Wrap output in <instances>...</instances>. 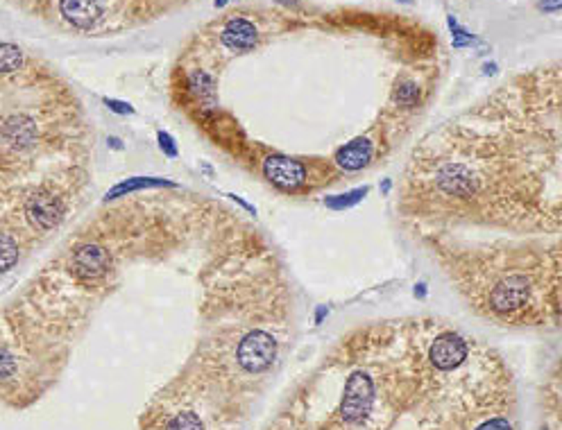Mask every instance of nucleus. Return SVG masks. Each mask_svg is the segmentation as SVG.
<instances>
[{
  "label": "nucleus",
  "mask_w": 562,
  "mask_h": 430,
  "mask_svg": "<svg viewBox=\"0 0 562 430\" xmlns=\"http://www.w3.org/2000/svg\"><path fill=\"white\" fill-rule=\"evenodd\" d=\"M261 168H263L265 179L270 184H274L279 190H286V193H295L306 184V165L297 158L272 154L265 158Z\"/></svg>",
  "instance_id": "obj_4"
},
{
  "label": "nucleus",
  "mask_w": 562,
  "mask_h": 430,
  "mask_svg": "<svg viewBox=\"0 0 562 430\" xmlns=\"http://www.w3.org/2000/svg\"><path fill=\"white\" fill-rule=\"evenodd\" d=\"M157 141H159V150L161 152L168 156V158H177L179 156V147H177V143L175 139L170 136L168 132H157Z\"/></svg>",
  "instance_id": "obj_19"
},
{
  "label": "nucleus",
  "mask_w": 562,
  "mask_h": 430,
  "mask_svg": "<svg viewBox=\"0 0 562 430\" xmlns=\"http://www.w3.org/2000/svg\"><path fill=\"white\" fill-rule=\"evenodd\" d=\"M560 5H562V0H542V3H540V10L551 12V14H558V12H560Z\"/></svg>",
  "instance_id": "obj_22"
},
{
  "label": "nucleus",
  "mask_w": 562,
  "mask_h": 430,
  "mask_svg": "<svg viewBox=\"0 0 562 430\" xmlns=\"http://www.w3.org/2000/svg\"><path fill=\"white\" fill-rule=\"evenodd\" d=\"M368 193H370V188L361 186V188L347 190V193H340V195H329V197H324V206H327V209H334V211L352 209V206H356L361 200H365Z\"/></svg>",
  "instance_id": "obj_11"
},
{
  "label": "nucleus",
  "mask_w": 562,
  "mask_h": 430,
  "mask_svg": "<svg viewBox=\"0 0 562 430\" xmlns=\"http://www.w3.org/2000/svg\"><path fill=\"white\" fill-rule=\"evenodd\" d=\"M528 283L521 276L501 278L488 294V306L496 315H517L528 306Z\"/></svg>",
  "instance_id": "obj_3"
},
{
  "label": "nucleus",
  "mask_w": 562,
  "mask_h": 430,
  "mask_svg": "<svg viewBox=\"0 0 562 430\" xmlns=\"http://www.w3.org/2000/svg\"><path fill=\"white\" fill-rule=\"evenodd\" d=\"M401 3H410V0H401Z\"/></svg>",
  "instance_id": "obj_30"
},
{
  "label": "nucleus",
  "mask_w": 562,
  "mask_h": 430,
  "mask_svg": "<svg viewBox=\"0 0 562 430\" xmlns=\"http://www.w3.org/2000/svg\"><path fill=\"white\" fill-rule=\"evenodd\" d=\"M161 186H177L175 181L170 179H163V177H130L121 181V184H116L114 188L107 190L105 195V202H114L118 197H128L132 193H137V190H145V188H161Z\"/></svg>",
  "instance_id": "obj_10"
},
{
  "label": "nucleus",
  "mask_w": 562,
  "mask_h": 430,
  "mask_svg": "<svg viewBox=\"0 0 562 430\" xmlns=\"http://www.w3.org/2000/svg\"><path fill=\"white\" fill-rule=\"evenodd\" d=\"M59 12L75 28L89 30L105 14V0H59Z\"/></svg>",
  "instance_id": "obj_7"
},
{
  "label": "nucleus",
  "mask_w": 562,
  "mask_h": 430,
  "mask_svg": "<svg viewBox=\"0 0 562 430\" xmlns=\"http://www.w3.org/2000/svg\"><path fill=\"white\" fill-rule=\"evenodd\" d=\"M19 256H21L19 243L14 240L10 234L0 231V274L10 272V269L19 263Z\"/></svg>",
  "instance_id": "obj_12"
},
{
  "label": "nucleus",
  "mask_w": 562,
  "mask_h": 430,
  "mask_svg": "<svg viewBox=\"0 0 562 430\" xmlns=\"http://www.w3.org/2000/svg\"><path fill=\"white\" fill-rule=\"evenodd\" d=\"M23 63V52L17 45L0 41V73H14Z\"/></svg>",
  "instance_id": "obj_14"
},
{
  "label": "nucleus",
  "mask_w": 562,
  "mask_h": 430,
  "mask_svg": "<svg viewBox=\"0 0 562 430\" xmlns=\"http://www.w3.org/2000/svg\"><path fill=\"white\" fill-rule=\"evenodd\" d=\"M449 28L451 32H454V48H465V45H474V43H479L476 39H474L470 32H467L465 28L458 25V21L454 19V16H449Z\"/></svg>",
  "instance_id": "obj_17"
},
{
  "label": "nucleus",
  "mask_w": 562,
  "mask_h": 430,
  "mask_svg": "<svg viewBox=\"0 0 562 430\" xmlns=\"http://www.w3.org/2000/svg\"><path fill=\"white\" fill-rule=\"evenodd\" d=\"M476 430H512V426H510V421H508V419L496 417V419L485 421V424H481Z\"/></svg>",
  "instance_id": "obj_21"
},
{
  "label": "nucleus",
  "mask_w": 562,
  "mask_h": 430,
  "mask_svg": "<svg viewBox=\"0 0 562 430\" xmlns=\"http://www.w3.org/2000/svg\"><path fill=\"white\" fill-rule=\"evenodd\" d=\"M105 105L109 107V111H114L118 116H128V114H134V107L130 102H123V100H114V98H105L102 100Z\"/></svg>",
  "instance_id": "obj_20"
},
{
  "label": "nucleus",
  "mask_w": 562,
  "mask_h": 430,
  "mask_svg": "<svg viewBox=\"0 0 562 430\" xmlns=\"http://www.w3.org/2000/svg\"><path fill=\"white\" fill-rule=\"evenodd\" d=\"M426 294V285L424 283H417L415 285V297H424Z\"/></svg>",
  "instance_id": "obj_26"
},
{
  "label": "nucleus",
  "mask_w": 562,
  "mask_h": 430,
  "mask_svg": "<svg viewBox=\"0 0 562 430\" xmlns=\"http://www.w3.org/2000/svg\"><path fill=\"white\" fill-rule=\"evenodd\" d=\"M374 158V143L368 139H354L336 152V165L345 172L363 170Z\"/></svg>",
  "instance_id": "obj_9"
},
{
  "label": "nucleus",
  "mask_w": 562,
  "mask_h": 430,
  "mask_svg": "<svg viewBox=\"0 0 562 430\" xmlns=\"http://www.w3.org/2000/svg\"><path fill=\"white\" fill-rule=\"evenodd\" d=\"M109 145H112L114 150H123V141H121V139H116V136H112V139H109Z\"/></svg>",
  "instance_id": "obj_25"
},
{
  "label": "nucleus",
  "mask_w": 562,
  "mask_h": 430,
  "mask_svg": "<svg viewBox=\"0 0 562 430\" xmlns=\"http://www.w3.org/2000/svg\"><path fill=\"white\" fill-rule=\"evenodd\" d=\"M394 100L399 102L403 109H413L419 105V86L410 79H403L399 82L397 91H394Z\"/></svg>",
  "instance_id": "obj_15"
},
{
  "label": "nucleus",
  "mask_w": 562,
  "mask_h": 430,
  "mask_svg": "<svg viewBox=\"0 0 562 430\" xmlns=\"http://www.w3.org/2000/svg\"><path fill=\"white\" fill-rule=\"evenodd\" d=\"M227 197H232V200H234L236 204H241V206H243V209H245V211H250L252 215H257V209H254V206H252V204H248V202H245V200H243V197H239V195H227Z\"/></svg>",
  "instance_id": "obj_23"
},
{
  "label": "nucleus",
  "mask_w": 562,
  "mask_h": 430,
  "mask_svg": "<svg viewBox=\"0 0 562 430\" xmlns=\"http://www.w3.org/2000/svg\"><path fill=\"white\" fill-rule=\"evenodd\" d=\"M327 315H329L327 306H320V308H318V313H315V324H320V322H322V320H324V317H327Z\"/></svg>",
  "instance_id": "obj_24"
},
{
  "label": "nucleus",
  "mask_w": 562,
  "mask_h": 430,
  "mask_svg": "<svg viewBox=\"0 0 562 430\" xmlns=\"http://www.w3.org/2000/svg\"><path fill=\"white\" fill-rule=\"evenodd\" d=\"M227 3H229V0H216V3H213V5H216V7H225Z\"/></svg>",
  "instance_id": "obj_29"
},
{
  "label": "nucleus",
  "mask_w": 562,
  "mask_h": 430,
  "mask_svg": "<svg viewBox=\"0 0 562 430\" xmlns=\"http://www.w3.org/2000/svg\"><path fill=\"white\" fill-rule=\"evenodd\" d=\"M64 213H66V209H64L61 197H57L46 188H39L37 193L32 197H28V202H26L28 220L32 222L39 231H50L52 227H57L61 218H64Z\"/></svg>",
  "instance_id": "obj_6"
},
{
  "label": "nucleus",
  "mask_w": 562,
  "mask_h": 430,
  "mask_svg": "<svg viewBox=\"0 0 562 430\" xmlns=\"http://www.w3.org/2000/svg\"><path fill=\"white\" fill-rule=\"evenodd\" d=\"M283 3H288V0H283Z\"/></svg>",
  "instance_id": "obj_31"
},
{
  "label": "nucleus",
  "mask_w": 562,
  "mask_h": 430,
  "mask_svg": "<svg viewBox=\"0 0 562 430\" xmlns=\"http://www.w3.org/2000/svg\"><path fill=\"white\" fill-rule=\"evenodd\" d=\"M277 356V340L265 331H252L248 333L239 349H236V360L250 373H259L272 365Z\"/></svg>",
  "instance_id": "obj_1"
},
{
  "label": "nucleus",
  "mask_w": 562,
  "mask_h": 430,
  "mask_svg": "<svg viewBox=\"0 0 562 430\" xmlns=\"http://www.w3.org/2000/svg\"><path fill=\"white\" fill-rule=\"evenodd\" d=\"M112 267V256L98 243H84L70 256V272L80 281H98Z\"/></svg>",
  "instance_id": "obj_5"
},
{
  "label": "nucleus",
  "mask_w": 562,
  "mask_h": 430,
  "mask_svg": "<svg viewBox=\"0 0 562 430\" xmlns=\"http://www.w3.org/2000/svg\"><path fill=\"white\" fill-rule=\"evenodd\" d=\"M390 186H392V184H390V179H385V181H383V188H381V190H383V195L390 193Z\"/></svg>",
  "instance_id": "obj_28"
},
{
  "label": "nucleus",
  "mask_w": 562,
  "mask_h": 430,
  "mask_svg": "<svg viewBox=\"0 0 562 430\" xmlns=\"http://www.w3.org/2000/svg\"><path fill=\"white\" fill-rule=\"evenodd\" d=\"M165 430H204V424L195 412H179L168 421Z\"/></svg>",
  "instance_id": "obj_16"
},
{
  "label": "nucleus",
  "mask_w": 562,
  "mask_h": 430,
  "mask_svg": "<svg viewBox=\"0 0 562 430\" xmlns=\"http://www.w3.org/2000/svg\"><path fill=\"white\" fill-rule=\"evenodd\" d=\"M188 86H191L193 93L200 95V100H213V95H216L213 77L209 73H204V70H193V73H188Z\"/></svg>",
  "instance_id": "obj_13"
},
{
  "label": "nucleus",
  "mask_w": 562,
  "mask_h": 430,
  "mask_svg": "<svg viewBox=\"0 0 562 430\" xmlns=\"http://www.w3.org/2000/svg\"><path fill=\"white\" fill-rule=\"evenodd\" d=\"M435 184H438L442 195L456 197V200H470L479 190V177L470 165L447 161L435 172Z\"/></svg>",
  "instance_id": "obj_2"
},
{
  "label": "nucleus",
  "mask_w": 562,
  "mask_h": 430,
  "mask_svg": "<svg viewBox=\"0 0 562 430\" xmlns=\"http://www.w3.org/2000/svg\"><path fill=\"white\" fill-rule=\"evenodd\" d=\"M494 70H496L494 63H488V66H483V73H485V75H492Z\"/></svg>",
  "instance_id": "obj_27"
},
{
  "label": "nucleus",
  "mask_w": 562,
  "mask_h": 430,
  "mask_svg": "<svg viewBox=\"0 0 562 430\" xmlns=\"http://www.w3.org/2000/svg\"><path fill=\"white\" fill-rule=\"evenodd\" d=\"M220 41L236 52L252 50L259 43V28L248 19H232L220 32Z\"/></svg>",
  "instance_id": "obj_8"
},
{
  "label": "nucleus",
  "mask_w": 562,
  "mask_h": 430,
  "mask_svg": "<svg viewBox=\"0 0 562 430\" xmlns=\"http://www.w3.org/2000/svg\"><path fill=\"white\" fill-rule=\"evenodd\" d=\"M14 373H17V360L5 347H0V383L10 380Z\"/></svg>",
  "instance_id": "obj_18"
}]
</instances>
